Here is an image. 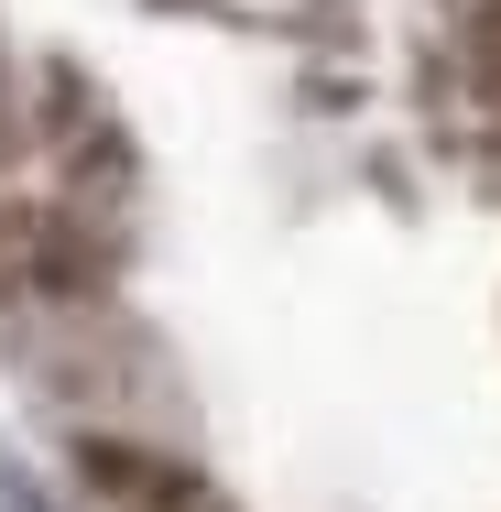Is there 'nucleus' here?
I'll return each instance as SVG.
<instances>
[{
    "mask_svg": "<svg viewBox=\"0 0 501 512\" xmlns=\"http://www.w3.org/2000/svg\"><path fill=\"white\" fill-rule=\"evenodd\" d=\"M99 512H218L197 480L175 469H142V458H99Z\"/></svg>",
    "mask_w": 501,
    "mask_h": 512,
    "instance_id": "nucleus-1",
    "label": "nucleus"
}]
</instances>
